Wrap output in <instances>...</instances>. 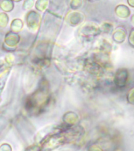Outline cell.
Listing matches in <instances>:
<instances>
[{
  "label": "cell",
  "instance_id": "6da1fadb",
  "mask_svg": "<svg viewBox=\"0 0 134 151\" xmlns=\"http://www.w3.org/2000/svg\"><path fill=\"white\" fill-rule=\"evenodd\" d=\"M25 23L27 28L32 32H36L40 27L41 24V15L35 10L31 9L26 14Z\"/></svg>",
  "mask_w": 134,
  "mask_h": 151
},
{
  "label": "cell",
  "instance_id": "7a4b0ae2",
  "mask_svg": "<svg viewBox=\"0 0 134 151\" xmlns=\"http://www.w3.org/2000/svg\"><path fill=\"white\" fill-rule=\"evenodd\" d=\"M21 41V36L18 33L13 32L9 31L5 35L4 42L2 45V48L6 51H9L12 53L16 50L17 47Z\"/></svg>",
  "mask_w": 134,
  "mask_h": 151
},
{
  "label": "cell",
  "instance_id": "3957f363",
  "mask_svg": "<svg viewBox=\"0 0 134 151\" xmlns=\"http://www.w3.org/2000/svg\"><path fill=\"white\" fill-rule=\"evenodd\" d=\"M65 137L62 133L51 134L43 142V149L47 151L52 150L63 143Z\"/></svg>",
  "mask_w": 134,
  "mask_h": 151
},
{
  "label": "cell",
  "instance_id": "277c9868",
  "mask_svg": "<svg viewBox=\"0 0 134 151\" xmlns=\"http://www.w3.org/2000/svg\"><path fill=\"white\" fill-rule=\"evenodd\" d=\"M85 19V15L80 12L72 11L66 14L65 17V21L67 24L72 27H76L82 23Z\"/></svg>",
  "mask_w": 134,
  "mask_h": 151
},
{
  "label": "cell",
  "instance_id": "5b68a950",
  "mask_svg": "<svg viewBox=\"0 0 134 151\" xmlns=\"http://www.w3.org/2000/svg\"><path fill=\"white\" fill-rule=\"evenodd\" d=\"M129 79V72L125 68H119L117 70L114 76V84L118 88L125 87Z\"/></svg>",
  "mask_w": 134,
  "mask_h": 151
},
{
  "label": "cell",
  "instance_id": "8992f818",
  "mask_svg": "<svg viewBox=\"0 0 134 151\" xmlns=\"http://www.w3.org/2000/svg\"><path fill=\"white\" fill-rule=\"evenodd\" d=\"M100 32L99 27L91 24H86L83 25L80 29V34L81 36L85 38H93L98 35Z\"/></svg>",
  "mask_w": 134,
  "mask_h": 151
},
{
  "label": "cell",
  "instance_id": "52a82bcc",
  "mask_svg": "<svg viewBox=\"0 0 134 151\" xmlns=\"http://www.w3.org/2000/svg\"><path fill=\"white\" fill-rule=\"evenodd\" d=\"M126 35H127L126 29L122 26H118V28L114 31L112 38H113V40L114 42L118 43V44H121L125 41Z\"/></svg>",
  "mask_w": 134,
  "mask_h": 151
},
{
  "label": "cell",
  "instance_id": "ba28073f",
  "mask_svg": "<svg viewBox=\"0 0 134 151\" xmlns=\"http://www.w3.org/2000/svg\"><path fill=\"white\" fill-rule=\"evenodd\" d=\"M62 121L66 126L73 127L79 122V116L74 112H67L62 116Z\"/></svg>",
  "mask_w": 134,
  "mask_h": 151
},
{
  "label": "cell",
  "instance_id": "9c48e42d",
  "mask_svg": "<svg viewBox=\"0 0 134 151\" xmlns=\"http://www.w3.org/2000/svg\"><path fill=\"white\" fill-rule=\"evenodd\" d=\"M10 68H11V67L6 66L5 68H1V70H0V102L2 101L1 95H2V91L4 89L5 85L7 83V78H8V76H9V72H10Z\"/></svg>",
  "mask_w": 134,
  "mask_h": 151
},
{
  "label": "cell",
  "instance_id": "30bf717a",
  "mask_svg": "<svg viewBox=\"0 0 134 151\" xmlns=\"http://www.w3.org/2000/svg\"><path fill=\"white\" fill-rule=\"evenodd\" d=\"M115 14L118 17L121 19H126L130 16L131 11L130 8L123 4H119L115 7Z\"/></svg>",
  "mask_w": 134,
  "mask_h": 151
},
{
  "label": "cell",
  "instance_id": "8fae6325",
  "mask_svg": "<svg viewBox=\"0 0 134 151\" xmlns=\"http://www.w3.org/2000/svg\"><path fill=\"white\" fill-rule=\"evenodd\" d=\"M24 28V23L20 18H15L12 21L10 24V31L13 32L19 33L22 31Z\"/></svg>",
  "mask_w": 134,
  "mask_h": 151
},
{
  "label": "cell",
  "instance_id": "7c38bea8",
  "mask_svg": "<svg viewBox=\"0 0 134 151\" xmlns=\"http://www.w3.org/2000/svg\"><path fill=\"white\" fill-rule=\"evenodd\" d=\"M0 9L4 13H9L14 9V2L13 0H2L0 2Z\"/></svg>",
  "mask_w": 134,
  "mask_h": 151
},
{
  "label": "cell",
  "instance_id": "4fadbf2b",
  "mask_svg": "<svg viewBox=\"0 0 134 151\" xmlns=\"http://www.w3.org/2000/svg\"><path fill=\"white\" fill-rule=\"evenodd\" d=\"M50 4V0H36L35 2V9L38 12H44L47 10Z\"/></svg>",
  "mask_w": 134,
  "mask_h": 151
},
{
  "label": "cell",
  "instance_id": "5bb4252c",
  "mask_svg": "<svg viewBox=\"0 0 134 151\" xmlns=\"http://www.w3.org/2000/svg\"><path fill=\"white\" fill-rule=\"evenodd\" d=\"M68 5L71 9L77 10L83 6V0H68Z\"/></svg>",
  "mask_w": 134,
  "mask_h": 151
},
{
  "label": "cell",
  "instance_id": "9a60e30c",
  "mask_svg": "<svg viewBox=\"0 0 134 151\" xmlns=\"http://www.w3.org/2000/svg\"><path fill=\"white\" fill-rule=\"evenodd\" d=\"M99 29L101 32L110 33L113 32V24L109 22H104L99 26Z\"/></svg>",
  "mask_w": 134,
  "mask_h": 151
},
{
  "label": "cell",
  "instance_id": "2e32d148",
  "mask_svg": "<svg viewBox=\"0 0 134 151\" xmlns=\"http://www.w3.org/2000/svg\"><path fill=\"white\" fill-rule=\"evenodd\" d=\"M9 23V16L7 13H0V28H6Z\"/></svg>",
  "mask_w": 134,
  "mask_h": 151
},
{
  "label": "cell",
  "instance_id": "e0dca14e",
  "mask_svg": "<svg viewBox=\"0 0 134 151\" xmlns=\"http://www.w3.org/2000/svg\"><path fill=\"white\" fill-rule=\"evenodd\" d=\"M35 6V1L34 0H24L23 2V9L25 10H31L33 7Z\"/></svg>",
  "mask_w": 134,
  "mask_h": 151
},
{
  "label": "cell",
  "instance_id": "ac0fdd59",
  "mask_svg": "<svg viewBox=\"0 0 134 151\" xmlns=\"http://www.w3.org/2000/svg\"><path fill=\"white\" fill-rule=\"evenodd\" d=\"M14 61H15V56L12 53H9L7 54L5 57V61H6V64H7V66L9 67H11V65L14 64Z\"/></svg>",
  "mask_w": 134,
  "mask_h": 151
},
{
  "label": "cell",
  "instance_id": "d6986e66",
  "mask_svg": "<svg viewBox=\"0 0 134 151\" xmlns=\"http://www.w3.org/2000/svg\"><path fill=\"white\" fill-rule=\"evenodd\" d=\"M127 101L129 103L134 105V87L128 92L127 94Z\"/></svg>",
  "mask_w": 134,
  "mask_h": 151
},
{
  "label": "cell",
  "instance_id": "ffe728a7",
  "mask_svg": "<svg viewBox=\"0 0 134 151\" xmlns=\"http://www.w3.org/2000/svg\"><path fill=\"white\" fill-rule=\"evenodd\" d=\"M128 40H129V44L132 47H134V28L130 31Z\"/></svg>",
  "mask_w": 134,
  "mask_h": 151
},
{
  "label": "cell",
  "instance_id": "44dd1931",
  "mask_svg": "<svg viewBox=\"0 0 134 151\" xmlns=\"http://www.w3.org/2000/svg\"><path fill=\"white\" fill-rule=\"evenodd\" d=\"M87 151H104L102 150L100 146H99L96 144H92L88 147Z\"/></svg>",
  "mask_w": 134,
  "mask_h": 151
},
{
  "label": "cell",
  "instance_id": "7402d4cb",
  "mask_svg": "<svg viewBox=\"0 0 134 151\" xmlns=\"http://www.w3.org/2000/svg\"><path fill=\"white\" fill-rule=\"evenodd\" d=\"M0 151H12V147L9 144L2 143L0 145Z\"/></svg>",
  "mask_w": 134,
  "mask_h": 151
},
{
  "label": "cell",
  "instance_id": "603a6c76",
  "mask_svg": "<svg viewBox=\"0 0 134 151\" xmlns=\"http://www.w3.org/2000/svg\"><path fill=\"white\" fill-rule=\"evenodd\" d=\"M26 151H41V148L37 145H33L26 149Z\"/></svg>",
  "mask_w": 134,
  "mask_h": 151
},
{
  "label": "cell",
  "instance_id": "cb8c5ba5",
  "mask_svg": "<svg viewBox=\"0 0 134 151\" xmlns=\"http://www.w3.org/2000/svg\"><path fill=\"white\" fill-rule=\"evenodd\" d=\"M127 3L130 6L134 8V0H127Z\"/></svg>",
  "mask_w": 134,
  "mask_h": 151
},
{
  "label": "cell",
  "instance_id": "d4e9b609",
  "mask_svg": "<svg viewBox=\"0 0 134 151\" xmlns=\"http://www.w3.org/2000/svg\"><path fill=\"white\" fill-rule=\"evenodd\" d=\"M130 22H131V24L134 27V14L133 15H132L131 18H130Z\"/></svg>",
  "mask_w": 134,
  "mask_h": 151
},
{
  "label": "cell",
  "instance_id": "484cf974",
  "mask_svg": "<svg viewBox=\"0 0 134 151\" xmlns=\"http://www.w3.org/2000/svg\"><path fill=\"white\" fill-rule=\"evenodd\" d=\"M14 2H21V0H13Z\"/></svg>",
  "mask_w": 134,
  "mask_h": 151
},
{
  "label": "cell",
  "instance_id": "4316f807",
  "mask_svg": "<svg viewBox=\"0 0 134 151\" xmlns=\"http://www.w3.org/2000/svg\"><path fill=\"white\" fill-rule=\"evenodd\" d=\"M89 2H96V1H98V0H88Z\"/></svg>",
  "mask_w": 134,
  "mask_h": 151
}]
</instances>
